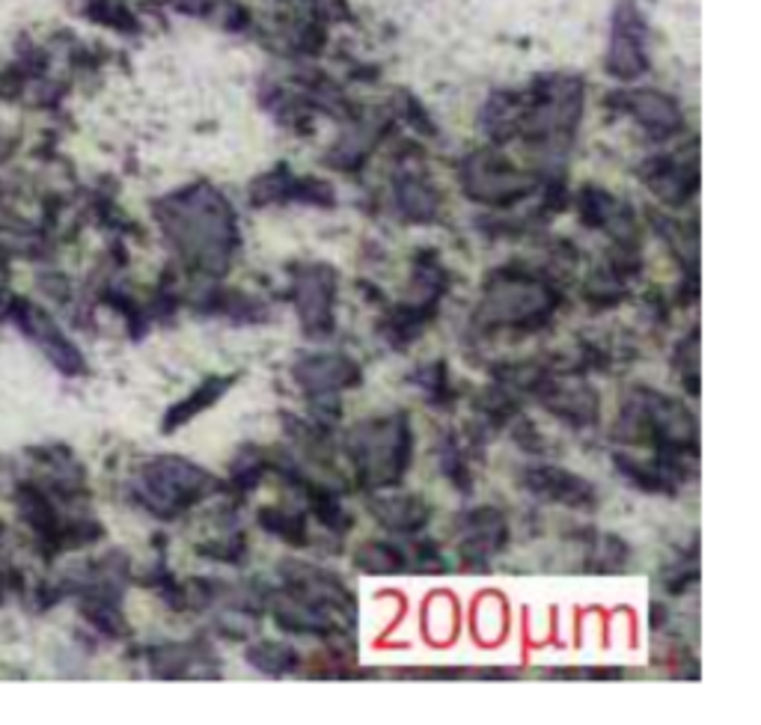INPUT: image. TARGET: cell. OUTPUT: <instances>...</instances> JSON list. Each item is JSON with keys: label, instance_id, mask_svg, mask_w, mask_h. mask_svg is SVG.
Masks as SVG:
<instances>
[{"label": "cell", "instance_id": "15", "mask_svg": "<svg viewBox=\"0 0 761 725\" xmlns=\"http://www.w3.org/2000/svg\"><path fill=\"white\" fill-rule=\"evenodd\" d=\"M265 470H268V455L262 449H256V446H244L233 461V479L247 491L262 482Z\"/></svg>", "mask_w": 761, "mask_h": 725}, {"label": "cell", "instance_id": "4", "mask_svg": "<svg viewBox=\"0 0 761 725\" xmlns=\"http://www.w3.org/2000/svg\"><path fill=\"white\" fill-rule=\"evenodd\" d=\"M294 313L310 339H327L336 331V271L331 265H304L292 280Z\"/></svg>", "mask_w": 761, "mask_h": 725}, {"label": "cell", "instance_id": "1", "mask_svg": "<svg viewBox=\"0 0 761 725\" xmlns=\"http://www.w3.org/2000/svg\"><path fill=\"white\" fill-rule=\"evenodd\" d=\"M167 230L176 247L203 274L221 277L230 271L233 253L238 247L233 212L217 193L200 191L174 205L167 214Z\"/></svg>", "mask_w": 761, "mask_h": 725}, {"label": "cell", "instance_id": "3", "mask_svg": "<svg viewBox=\"0 0 761 725\" xmlns=\"http://www.w3.org/2000/svg\"><path fill=\"white\" fill-rule=\"evenodd\" d=\"M559 294L548 282L536 280L515 268H503L485 286L482 322L491 327H538L557 310Z\"/></svg>", "mask_w": 761, "mask_h": 725}, {"label": "cell", "instance_id": "10", "mask_svg": "<svg viewBox=\"0 0 761 725\" xmlns=\"http://www.w3.org/2000/svg\"><path fill=\"white\" fill-rule=\"evenodd\" d=\"M233 383L235 375H209V378L197 387V393L182 399L174 411L164 416V432H174V428L184 425L188 420H193V416H200L203 411L214 408V404L224 399L226 390H230Z\"/></svg>", "mask_w": 761, "mask_h": 725}, {"label": "cell", "instance_id": "2", "mask_svg": "<svg viewBox=\"0 0 761 725\" xmlns=\"http://www.w3.org/2000/svg\"><path fill=\"white\" fill-rule=\"evenodd\" d=\"M346 453L366 488H393L414 458V434L407 413H387L357 423L346 437Z\"/></svg>", "mask_w": 761, "mask_h": 725}, {"label": "cell", "instance_id": "12", "mask_svg": "<svg viewBox=\"0 0 761 725\" xmlns=\"http://www.w3.org/2000/svg\"><path fill=\"white\" fill-rule=\"evenodd\" d=\"M355 565L366 575H402L407 571V556L396 544L366 542L355 554Z\"/></svg>", "mask_w": 761, "mask_h": 725}, {"label": "cell", "instance_id": "6", "mask_svg": "<svg viewBox=\"0 0 761 725\" xmlns=\"http://www.w3.org/2000/svg\"><path fill=\"white\" fill-rule=\"evenodd\" d=\"M294 383L301 387V393L313 402L322 399H336L351 387H360L363 381V369L357 366L348 354H306L292 366Z\"/></svg>", "mask_w": 761, "mask_h": 725}, {"label": "cell", "instance_id": "13", "mask_svg": "<svg viewBox=\"0 0 761 725\" xmlns=\"http://www.w3.org/2000/svg\"><path fill=\"white\" fill-rule=\"evenodd\" d=\"M259 526H265L268 533L283 538V542L294 544V547H304L306 544V521L304 514L298 512H286L280 505H268L259 512Z\"/></svg>", "mask_w": 761, "mask_h": 725}, {"label": "cell", "instance_id": "16", "mask_svg": "<svg viewBox=\"0 0 761 725\" xmlns=\"http://www.w3.org/2000/svg\"><path fill=\"white\" fill-rule=\"evenodd\" d=\"M503 615H506L503 601H497V598H482L477 610H473V627L485 636L488 643H494V639L503 634V622H506Z\"/></svg>", "mask_w": 761, "mask_h": 725}, {"label": "cell", "instance_id": "9", "mask_svg": "<svg viewBox=\"0 0 761 725\" xmlns=\"http://www.w3.org/2000/svg\"><path fill=\"white\" fill-rule=\"evenodd\" d=\"M369 512L378 524L387 526L390 533L414 535L428 524L432 517V505L419 494H393V497H376L369 503Z\"/></svg>", "mask_w": 761, "mask_h": 725}, {"label": "cell", "instance_id": "14", "mask_svg": "<svg viewBox=\"0 0 761 725\" xmlns=\"http://www.w3.org/2000/svg\"><path fill=\"white\" fill-rule=\"evenodd\" d=\"M426 634L435 636V643L456 636V601H449L447 594H435L426 604Z\"/></svg>", "mask_w": 761, "mask_h": 725}, {"label": "cell", "instance_id": "7", "mask_svg": "<svg viewBox=\"0 0 761 725\" xmlns=\"http://www.w3.org/2000/svg\"><path fill=\"white\" fill-rule=\"evenodd\" d=\"M524 488L541 503L566 505L574 512H592L598 505V488L583 476L562 467H529L524 473Z\"/></svg>", "mask_w": 761, "mask_h": 725}, {"label": "cell", "instance_id": "11", "mask_svg": "<svg viewBox=\"0 0 761 725\" xmlns=\"http://www.w3.org/2000/svg\"><path fill=\"white\" fill-rule=\"evenodd\" d=\"M247 663L254 666L256 672L280 678L294 672L301 666V657H298L292 645L280 643V639H259V643L247 648Z\"/></svg>", "mask_w": 761, "mask_h": 725}, {"label": "cell", "instance_id": "5", "mask_svg": "<svg viewBox=\"0 0 761 725\" xmlns=\"http://www.w3.org/2000/svg\"><path fill=\"white\" fill-rule=\"evenodd\" d=\"M146 479H149V488H153L161 512L167 514L182 512V509L200 503L221 488V482L209 470L182 461V458H158Z\"/></svg>", "mask_w": 761, "mask_h": 725}, {"label": "cell", "instance_id": "8", "mask_svg": "<svg viewBox=\"0 0 761 725\" xmlns=\"http://www.w3.org/2000/svg\"><path fill=\"white\" fill-rule=\"evenodd\" d=\"M461 521H465V524H461V529H465V538H461V562L473 565V571H477V565L479 571H488V559L494 554H500L508 542L506 517H503V512H497V509L482 505V509H473V512L465 514Z\"/></svg>", "mask_w": 761, "mask_h": 725}]
</instances>
